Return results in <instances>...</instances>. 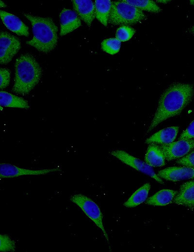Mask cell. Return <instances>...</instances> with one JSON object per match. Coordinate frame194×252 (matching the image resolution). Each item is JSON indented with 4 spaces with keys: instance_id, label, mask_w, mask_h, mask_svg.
<instances>
[{
    "instance_id": "1",
    "label": "cell",
    "mask_w": 194,
    "mask_h": 252,
    "mask_svg": "<svg viewBox=\"0 0 194 252\" xmlns=\"http://www.w3.org/2000/svg\"><path fill=\"white\" fill-rule=\"evenodd\" d=\"M194 86L190 84L176 82L162 94L157 109L147 132H149L163 121L180 114L191 101Z\"/></svg>"
},
{
    "instance_id": "2",
    "label": "cell",
    "mask_w": 194,
    "mask_h": 252,
    "mask_svg": "<svg viewBox=\"0 0 194 252\" xmlns=\"http://www.w3.org/2000/svg\"><path fill=\"white\" fill-rule=\"evenodd\" d=\"M15 78L12 91L22 95L28 94L38 83L42 70L35 58L27 53L20 55L15 64Z\"/></svg>"
},
{
    "instance_id": "3",
    "label": "cell",
    "mask_w": 194,
    "mask_h": 252,
    "mask_svg": "<svg viewBox=\"0 0 194 252\" xmlns=\"http://www.w3.org/2000/svg\"><path fill=\"white\" fill-rule=\"evenodd\" d=\"M32 25L33 37L26 44L38 51L48 53L53 50L57 43L58 28L52 18L23 14Z\"/></svg>"
},
{
    "instance_id": "4",
    "label": "cell",
    "mask_w": 194,
    "mask_h": 252,
    "mask_svg": "<svg viewBox=\"0 0 194 252\" xmlns=\"http://www.w3.org/2000/svg\"><path fill=\"white\" fill-rule=\"evenodd\" d=\"M145 18L146 16L142 10L124 0L112 1L108 20L111 24L127 26L138 23Z\"/></svg>"
},
{
    "instance_id": "5",
    "label": "cell",
    "mask_w": 194,
    "mask_h": 252,
    "mask_svg": "<svg viewBox=\"0 0 194 252\" xmlns=\"http://www.w3.org/2000/svg\"><path fill=\"white\" fill-rule=\"evenodd\" d=\"M70 200L77 205L84 214L102 231L109 243V237L103 224V215L98 205L91 199L79 193L72 195Z\"/></svg>"
},
{
    "instance_id": "6",
    "label": "cell",
    "mask_w": 194,
    "mask_h": 252,
    "mask_svg": "<svg viewBox=\"0 0 194 252\" xmlns=\"http://www.w3.org/2000/svg\"><path fill=\"white\" fill-rule=\"evenodd\" d=\"M111 154L125 164L154 178L158 183L164 184L161 178L155 173L152 167L146 162H144L122 150H114L111 152Z\"/></svg>"
},
{
    "instance_id": "7",
    "label": "cell",
    "mask_w": 194,
    "mask_h": 252,
    "mask_svg": "<svg viewBox=\"0 0 194 252\" xmlns=\"http://www.w3.org/2000/svg\"><path fill=\"white\" fill-rule=\"evenodd\" d=\"M21 43L16 37L1 32L0 36V62L1 64L9 63L20 49Z\"/></svg>"
},
{
    "instance_id": "8",
    "label": "cell",
    "mask_w": 194,
    "mask_h": 252,
    "mask_svg": "<svg viewBox=\"0 0 194 252\" xmlns=\"http://www.w3.org/2000/svg\"><path fill=\"white\" fill-rule=\"evenodd\" d=\"M160 146L165 159L168 161L180 158L186 155L194 148V139H179V140Z\"/></svg>"
},
{
    "instance_id": "9",
    "label": "cell",
    "mask_w": 194,
    "mask_h": 252,
    "mask_svg": "<svg viewBox=\"0 0 194 252\" xmlns=\"http://www.w3.org/2000/svg\"><path fill=\"white\" fill-rule=\"evenodd\" d=\"M59 168L42 170H30L19 168L9 163H1L0 167V177L1 178H13L21 175H43L55 172L60 171Z\"/></svg>"
},
{
    "instance_id": "10",
    "label": "cell",
    "mask_w": 194,
    "mask_h": 252,
    "mask_svg": "<svg viewBox=\"0 0 194 252\" xmlns=\"http://www.w3.org/2000/svg\"><path fill=\"white\" fill-rule=\"evenodd\" d=\"M158 176L166 180L176 182L194 178V167H171L159 171Z\"/></svg>"
},
{
    "instance_id": "11",
    "label": "cell",
    "mask_w": 194,
    "mask_h": 252,
    "mask_svg": "<svg viewBox=\"0 0 194 252\" xmlns=\"http://www.w3.org/2000/svg\"><path fill=\"white\" fill-rule=\"evenodd\" d=\"M61 30L60 34L64 36L73 32L81 26V21L76 13L64 8L60 14Z\"/></svg>"
},
{
    "instance_id": "12",
    "label": "cell",
    "mask_w": 194,
    "mask_h": 252,
    "mask_svg": "<svg viewBox=\"0 0 194 252\" xmlns=\"http://www.w3.org/2000/svg\"><path fill=\"white\" fill-rule=\"evenodd\" d=\"M73 9L80 17L89 26L95 16V4L91 0H73Z\"/></svg>"
},
{
    "instance_id": "13",
    "label": "cell",
    "mask_w": 194,
    "mask_h": 252,
    "mask_svg": "<svg viewBox=\"0 0 194 252\" xmlns=\"http://www.w3.org/2000/svg\"><path fill=\"white\" fill-rule=\"evenodd\" d=\"M0 14L3 23L8 29L18 35L29 36L28 27L18 17L2 10L0 11Z\"/></svg>"
},
{
    "instance_id": "14",
    "label": "cell",
    "mask_w": 194,
    "mask_h": 252,
    "mask_svg": "<svg viewBox=\"0 0 194 252\" xmlns=\"http://www.w3.org/2000/svg\"><path fill=\"white\" fill-rule=\"evenodd\" d=\"M175 204L194 208V180L183 183L174 199Z\"/></svg>"
},
{
    "instance_id": "15",
    "label": "cell",
    "mask_w": 194,
    "mask_h": 252,
    "mask_svg": "<svg viewBox=\"0 0 194 252\" xmlns=\"http://www.w3.org/2000/svg\"><path fill=\"white\" fill-rule=\"evenodd\" d=\"M178 126H170L162 129L146 140V143L168 144L173 142L178 133Z\"/></svg>"
},
{
    "instance_id": "16",
    "label": "cell",
    "mask_w": 194,
    "mask_h": 252,
    "mask_svg": "<svg viewBox=\"0 0 194 252\" xmlns=\"http://www.w3.org/2000/svg\"><path fill=\"white\" fill-rule=\"evenodd\" d=\"M165 157L159 145L150 143L145 158V162L151 167H161L164 165Z\"/></svg>"
},
{
    "instance_id": "17",
    "label": "cell",
    "mask_w": 194,
    "mask_h": 252,
    "mask_svg": "<svg viewBox=\"0 0 194 252\" xmlns=\"http://www.w3.org/2000/svg\"><path fill=\"white\" fill-rule=\"evenodd\" d=\"M178 192L171 189H162L148 198L146 204L155 206H164L174 200Z\"/></svg>"
},
{
    "instance_id": "18",
    "label": "cell",
    "mask_w": 194,
    "mask_h": 252,
    "mask_svg": "<svg viewBox=\"0 0 194 252\" xmlns=\"http://www.w3.org/2000/svg\"><path fill=\"white\" fill-rule=\"evenodd\" d=\"M1 106L29 109L30 106L27 100L5 91L0 92Z\"/></svg>"
},
{
    "instance_id": "19",
    "label": "cell",
    "mask_w": 194,
    "mask_h": 252,
    "mask_svg": "<svg viewBox=\"0 0 194 252\" xmlns=\"http://www.w3.org/2000/svg\"><path fill=\"white\" fill-rule=\"evenodd\" d=\"M95 16L105 26H107L112 1L110 0H96L95 2Z\"/></svg>"
},
{
    "instance_id": "20",
    "label": "cell",
    "mask_w": 194,
    "mask_h": 252,
    "mask_svg": "<svg viewBox=\"0 0 194 252\" xmlns=\"http://www.w3.org/2000/svg\"><path fill=\"white\" fill-rule=\"evenodd\" d=\"M150 189V184H145L135 191L124 205L127 207H134L142 204L146 200Z\"/></svg>"
},
{
    "instance_id": "21",
    "label": "cell",
    "mask_w": 194,
    "mask_h": 252,
    "mask_svg": "<svg viewBox=\"0 0 194 252\" xmlns=\"http://www.w3.org/2000/svg\"><path fill=\"white\" fill-rule=\"evenodd\" d=\"M126 2L134 6L137 8L153 13H158L161 11V9L153 0H124Z\"/></svg>"
},
{
    "instance_id": "22",
    "label": "cell",
    "mask_w": 194,
    "mask_h": 252,
    "mask_svg": "<svg viewBox=\"0 0 194 252\" xmlns=\"http://www.w3.org/2000/svg\"><path fill=\"white\" fill-rule=\"evenodd\" d=\"M121 42L116 38H111L104 40L101 43L102 49L109 54L117 53L120 48Z\"/></svg>"
},
{
    "instance_id": "23",
    "label": "cell",
    "mask_w": 194,
    "mask_h": 252,
    "mask_svg": "<svg viewBox=\"0 0 194 252\" xmlns=\"http://www.w3.org/2000/svg\"><path fill=\"white\" fill-rule=\"evenodd\" d=\"M135 33V30L129 26H122L116 32V38L120 42L129 40Z\"/></svg>"
},
{
    "instance_id": "24",
    "label": "cell",
    "mask_w": 194,
    "mask_h": 252,
    "mask_svg": "<svg viewBox=\"0 0 194 252\" xmlns=\"http://www.w3.org/2000/svg\"><path fill=\"white\" fill-rule=\"evenodd\" d=\"M0 252H15L16 251V242L8 235L1 234L0 235Z\"/></svg>"
},
{
    "instance_id": "25",
    "label": "cell",
    "mask_w": 194,
    "mask_h": 252,
    "mask_svg": "<svg viewBox=\"0 0 194 252\" xmlns=\"http://www.w3.org/2000/svg\"><path fill=\"white\" fill-rule=\"evenodd\" d=\"M0 73V88L1 89H2L9 85L10 79V71L8 69L1 68Z\"/></svg>"
},
{
    "instance_id": "26",
    "label": "cell",
    "mask_w": 194,
    "mask_h": 252,
    "mask_svg": "<svg viewBox=\"0 0 194 252\" xmlns=\"http://www.w3.org/2000/svg\"><path fill=\"white\" fill-rule=\"evenodd\" d=\"M176 162L183 166L194 167V151L178 160Z\"/></svg>"
},
{
    "instance_id": "27",
    "label": "cell",
    "mask_w": 194,
    "mask_h": 252,
    "mask_svg": "<svg viewBox=\"0 0 194 252\" xmlns=\"http://www.w3.org/2000/svg\"><path fill=\"white\" fill-rule=\"evenodd\" d=\"M194 138V120L188 127L181 133L179 139H190Z\"/></svg>"
},
{
    "instance_id": "28",
    "label": "cell",
    "mask_w": 194,
    "mask_h": 252,
    "mask_svg": "<svg viewBox=\"0 0 194 252\" xmlns=\"http://www.w3.org/2000/svg\"><path fill=\"white\" fill-rule=\"evenodd\" d=\"M0 7H6V5L2 2L1 0L0 1Z\"/></svg>"
},
{
    "instance_id": "29",
    "label": "cell",
    "mask_w": 194,
    "mask_h": 252,
    "mask_svg": "<svg viewBox=\"0 0 194 252\" xmlns=\"http://www.w3.org/2000/svg\"><path fill=\"white\" fill-rule=\"evenodd\" d=\"M189 32L194 34V25L189 29Z\"/></svg>"
},
{
    "instance_id": "30",
    "label": "cell",
    "mask_w": 194,
    "mask_h": 252,
    "mask_svg": "<svg viewBox=\"0 0 194 252\" xmlns=\"http://www.w3.org/2000/svg\"><path fill=\"white\" fill-rule=\"evenodd\" d=\"M157 1H158L159 2L165 3H167L168 1H170V0H157Z\"/></svg>"
},
{
    "instance_id": "31",
    "label": "cell",
    "mask_w": 194,
    "mask_h": 252,
    "mask_svg": "<svg viewBox=\"0 0 194 252\" xmlns=\"http://www.w3.org/2000/svg\"><path fill=\"white\" fill-rule=\"evenodd\" d=\"M190 1H191V4L192 5H194L193 3H194V0H190Z\"/></svg>"
}]
</instances>
